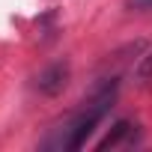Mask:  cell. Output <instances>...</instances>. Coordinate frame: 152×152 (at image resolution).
Wrapping results in <instances>:
<instances>
[{
    "label": "cell",
    "instance_id": "obj_1",
    "mask_svg": "<svg viewBox=\"0 0 152 152\" xmlns=\"http://www.w3.org/2000/svg\"><path fill=\"white\" fill-rule=\"evenodd\" d=\"M69 75H72L69 60L51 63L45 72H39V75H36V84H33V87H36L42 96H60V93L66 90V84H69Z\"/></svg>",
    "mask_w": 152,
    "mask_h": 152
},
{
    "label": "cell",
    "instance_id": "obj_2",
    "mask_svg": "<svg viewBox=\"0 0 152 152\" xmlns=\"http://www.w3.org/2000/svg\"><path fill=\"white\" fill-rule=\"evenodd\" d=\"M131 131H134V125H131L128 119H119V122H116V125L107 131V137H104V140H99V146H96V149H99V152L113 149V146H119V143H122V140H125Z\"/></svg>",
    "mask_w": 152,
    "mask_h": 152
},
{
    "label": "cell",
    "instance_id": "obj_4",
    "mask_svg": "<svg viewBox=\"0 0 152 152\" xmlns=\"http://www.w3.org/2000/svg\"><path fill=\"white\" fill-rule=\"evenodd\" d=\"M125 6L137 9V12H146V9H152V0H125Z\"/></svg>",
    "mask_w": 152,
    "mask_h": 152
},
{
    "label": "cell",
    "instance_id": "obj_3",
    "mask_svg": "<svg viewBox=\"0 0 152 152\" xmlns=\"http://www.w3.org/2000/svg\"><path fill=\"white\" fill-rule=\"evenodd\" d=\"M146 78H152V51L140 60V66H137V81H146Z\"/></svg>",
    "mask_w": 152,
    "mask_h": 152
}]
</instances>
